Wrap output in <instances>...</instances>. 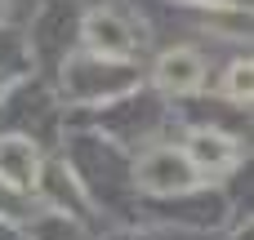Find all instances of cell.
<instances>
[{
	"label": "cell",
	"instance_id": "1",
	"mask_svg": "<svg viewBox=\"0 0 254 240\" xmlns=\"http://www.w3.org/2000/svg\"><path fill=\"white\" fill-rule=\"evenodd\" d=\"M134 183H138L143 192H152V196H188V192H196L201 178H196V169L188 165L183 151H174V147H152V151L138 156Z\"/></svg>",
	"mask_w": 254,
	"mask_h": 240
},
{
	"label": "cell",
	"instance_id": "2",
	"mask_svg": "<svg viewBox=\"0 0 254 240\" xmlns=\"http://www.w3.org/2000/svg\"><path fill=\"white\" fill-rule=\"evenodd\" d=\"M40 183V151L27 138H0V187L27 196Z\"/></svg>",
	"mask_w": 254,
	"mask_h": 240
},
{
	"label": "cell",
	"instance_id": "3",
	"mask_svg": "<svg viewBox=\"0 0 254 240\" xmlns=\"http://www.w3.org/2000/svg\"><path fill=\"white\" fill-rule=\"evenodd\" d=\"M183 156H188V165L196 169V178H205V174L214 178V174H228V169L237 165V143L223 138V134H214V129H196V134L188 138Z\"/></svg>",
	"mask_w": 254,
	"mask_h": 240
},
{
	"label": "cell",
	"instance_id": "4",
	"mask_svg": "<svg viewBox=\"0 0 254 240\" xmlns=\"http://www.w3.org/2000/svg\"><path fill=\"white\" fill-rule=\"evenodd\" d=\"M85 45H89L94 53H103V58H129V53H134L129 27H125L116 13H107V9H98V13L85 18Z\"/></svg>",
	"mask_w": 254,
	"mask_h": 240
},
{
	"label": "cell",
	"instance_id": "5",
	"mask_svg": "<svg viewBox=\"0 0 254 240\" xmlns=\"http://www.w3.org/2000/svg\"><path fill=\"white\" fill-rule=\"evenodd\" d=\"M201 80H205L201 53H192V49H170V53H161V62H156V85H161L165 94H192V89H201Z\"/></svg>",
	"mask_w": 254,
	"mask_h": 240
},
{
	"label": "cell",
	"instance_id": "6",
	"mask_svg": "<svg viewBox=\"0 0 254 240\" xmlns=\"http://www.w3.org/2000/svg\"><path fill=\"white\" fill-rule=\"evenodd\" d=\"M228 98L232 102H250V62H232L228 67Z\"/></svg>",
	"mask_w": 254,
	"mask_h": 240
}]
</instances>
